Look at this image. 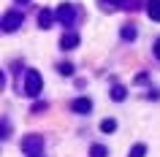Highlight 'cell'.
I'll return each mask as SVG.
<instances>
[{"label": "cell", "instance_id": "6da1fadb", "mask_svg": "<svg viewBox=\"0 0 160 157\" xmlns=\"http://www.w3.org/2000/svg\"><path fill=\"white\" fill-rule=\"evenodd\" d=\"M41 87H43V79L38 71H27L25 73V95L27 98H38L41 95Z\"/></svg>", "mask_w": 160, "mask_h": 157}, {"label": "cell", "instance_id": "7a4b0ae2", "mask_svg": "<svg viewBox=\"0 0 160 157\" xmlns=\"http://www.w3.org/2000/svg\"><path fill=\"white\" fill-rule=\"evenodd\" d=\"M41 149H43V138L41 135L30 133V135L22 138V152H25V155H41Z\"/></svg>", "mask_w": 160, "mask_h": 157}, {"label": "cell", "instance_id": "3957f363", "mask_svg": "<svg viewBox=\"0 0 160 157\" xmlns=\"http://www.w3.org/2000/svg\"><path fill=\"white\" fill-rule=\"evenodd\" d=\"M25 22V17H22V11H8L6 17H3V30L6 33H14L19 25Z\"/></svg>", "mask_w": 160, "mask_h": 157}, {"label": "cell", "instance_id": "277c9868", "mask_svg": "<svg viewBox=\"0 0 160 157\" xmlns=\"http://www.w3.org/2000/svg\"><path fill=\"white\" fill-rule=\"evenodd\" d=\"M54 17L62 22V25H73L76 22V11L73 6H68V3H62V6H57V11H54Z\"/></svg>", "mask_w": 160, "mask_h": 157}, {"label": "cell", "instance_id": "5b68a950", "mask_svg": "<svg viewBox=\"0 0 160 157\" xmlns=\"http://www.w3.org/2000/svg\"><path fill=\"white\" fill-rule=\"evenodd\" d=\"M60 46H62V49H73V46H79V35H76V33H65L62 38H60Z\"/></svg>", "mask_w": 160, "mask_h": 157}, {"label": "cell", "instance_id": "8992f818", "mask_svg": "<svg viewBox=\"0 0 160 157\" xmlns=\"http://www.w3.org/2000/svg\"><path fill=\"white\" fill-rule=\"evenodd\" d=\"M73 111L76 114H87V111H92V103L87 98H79V100H73Z\"/></svg>", "mask_w": 160, "mask_h": 157}, {"label": "cell", "instance_id": "52a82bcc", "mask_svg": "<svg viewBox=\"0 0 160 157\" xmlns=\"http://www.w3.org/2000/svg\"><path fill=\"white\" fill-rule=\"evenodd\" d=\"M147 14H149V19L160 22V0H149L147 3Z\"/></svg>", "mask_w": 160, "mask_h": 157}, {"label": "cell", "instance_id": "ba28073f", "mask_svg": "<svg viewBox=\"0 0 160 157\" xmlns=\"http://www.w3.org/2000/svg\"><path fill=\"white\" fill-rule=\"evenodd\" d=\"M52 19H54V14H52V11H41V14H38V27H43V30H46V27H52Z\"/></svg>", "mask_w": 160, "mask_h": 157}, {"label": "cell", "instance_id": "9c48e42d", "mask_svg": "<svg viewBox=\"0 0 160 157\" xmlns=\"http://www.w3.org/2000/svg\"><path fill=\"white\" fill-rule=\"evenodd\" d=\"M90 157H109V149L101 146V144H95V146L90 149Z\"/></svg>", "mask_w": 160, "mask_h": 157}, {"label": "cell", "instance_id": "30bf717a", "mask_svg": "<svg viewBox=\"0 0 160 157\" xmlns=\"http://www.w3.org/2000/svg\"><path fill=\"white\" fill-rule=\"evenodd\" d=\"M101 130L103 133H114V130H117V122H114V119H103V122H101Z\"/></svg>", "mask_w": 160, "mask_h": 157}, {"label": "cell", "instance_id": "8fae6325", "mask_svg": "<svg viewBox=\"0 0 160 157\" xmlns=\"http://www.w3.org/2000/svg\"><path fill=\"white\" fill-rule=\"evenodd\" d=\"M147 155V146H144V144H136L133 149H130V157H144Z\"/></svg>", "mask_w": 160, "mask_h": 157}, {"label": "cell", "instance_id": "7c38bea8", "mask_svg": "<svg viewBox=\"0 0 160 157\" xmlns=\"http://www.w3.org/2000/svg\"><path fill=\"white\" fill-rule=\"evenodd\" d=\"M111 98H114V100H125V87H119V84H117V87L111 90Z\"/></svg>", "mask_w": 160, "mask_h": 157}, {"label": "cell", "instance_id": "4fadbf2b", "mask_svg": "<svg viewBox=\"0 0 160 157\" xmlns=\"http://www.w3.org/2000/svg\"><path fill=\"white\" fill-rule=\"evenodd\" d=\"M119 35H122L125 41H133V38H136V30H133V27H122V33H119Z\"/></svg>", "mask_w": 160, "mask_h": 157}, {"label": "cell", "instance_id": "5bb4252c", "mask_svg": "<svg viewBox=\"0 0 160 157\" xmlns=\"http://www.w3.org/2000/svg\"><path fill=\"white\" fill-rule=\"evenodd\" d=\"M57 71H60L62 76H71V73H73V65H71V62H62V65H60Z\"/></svg>", "mask_w": 160, "mask_h": 157}, {"label": "cell", "instance_id": "9a60e30c", "mask_svg": "<svg viewBox=\"0 0 160 157\" xmlns=\"http://www.w3.org/2000/svg\"><path fill=\"white\" fill-rule=\"evenodd\" d=\"M41 111H46V103H33V114H41Z\"/></svg>", "mask_w": 160, "mask_h": 157}, {"label": "cell", "instance_id": "2e32d148", "mask_svg": "<svg viewBox=\"0 0 160 157\" xmlns=\"http://www.w3.org/2000/svg\"><path fill=\"white\" fill-rule=\"evenodd\" d=\"M101 3H106V6H109V8H114V6H122V3H125V0H101Z\"/></svg>", "mask_w": 160, "mask_h": 157}, {"label": "cell", "instance_id": "e0dca14e", "mask_svg": "<svg viewBox=\"0 0 160 157\" xmlns=\"http://www.w3.org/2000/svg\"><path fill=\"white\" fill-rule=\"evenodd\" d=\"M155 57H158V60H160V41H158V43H155Z\"/></svg>", "mask_w": 160, "mask_h": 157}, {"label": "cell", "instance_id": "ac0fdd59", "mask_svg": "<svg viewBox=\"0 0 160 157\" xmlns=\"http://www.w3.org/2000/svg\"><path fill=\"white\" fill-rule=\"evenodd\" d=\"M17 3H30V0H17Z\"/></svg>", "mask_w": 160, "mask_h": 157}, {"label": "cell", "instance_id": "d6986e66", "mask_svg": "<svg viewBox=\"0 0 160 157\" xmlns=\"http://www.w3.org/2000/svg\"><path fill=\"white\" fill-rule=\"evenodd\" d=\"M27 157H41V155H27Z\"/></svg>", "mask_w": 160, "mask_h": 157}]
</instances>
